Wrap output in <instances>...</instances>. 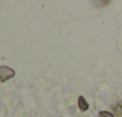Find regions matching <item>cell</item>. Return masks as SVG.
Listing matches in <instances>:
<instances>
[{
    "label": "cell",
    "instance_id": "obj_1",
    "mask_svg": "<svg viewBox=\"0 0 122 117\" xmlns=\"http://www.w3.org/2000/svg\"><path fill=\"white\" fill-rule=\"evenodd\" d=\"M15 71L7 66H0V81L1 83H5L9 79L13 78L15 77Z\"/></svg>",
    "mask_w": 122,
    "mask_h": 117
},
{
    "label": "cell",
    "instance_id": "obj_3",
    "mask_svg": "<svg viewBox=\"0 0 122 117\" xmlns=\"http://www.w3.org/2000/svg\"><path fill=\"white\" fill-rule=\"evenodd\" d=\"M114 116L115 117H122V102L117 103L114 106Z\"/></svg>",
    "mask_w": 122,
    "mask_h": 117
},
{
    "label": "cell",
    "instance_id": "obj_5",
    "mask_svg": "<svg viewBox=\"0 0 122 117\" xmlns=\"http://www.w3.org/2000/svg\"><path fill=\"white\" fill-rule=\"evenodd\" d=\"M98 117H115V116H114V113H111V112H108V111H101V112L98 113Z\"/></svg>",
    "mask_w": 122,
    "mask_h": 117
},
{
    "label": "cell",
    "instance_id": "obj_4",
    "mask_svg": "<svg viewBox=\"0 0 122 117\" xmlns=\"http://www.w3.org/2000/svg\"><path fill=\"white\" fill-rule=\"evenodd\" d=\"M93 1H95V4H96L97 6L102 7V6H107V5L109 4L110 0H93Z\"/></svg>",
    "mask_w": 122,
    "mask_h": 117
},
{
    "label": "cell",
    "instance_id": "obj_2",
    "mask_svg": "<svg viewBox=\"0 0 122 117\" xmlns=\"http://www.w3.org/2000/svg\"><path fill=\"white\" fill-rule=\"evenodd\" d=\"M78 107L80 111H87L89 110V103L86 102V99L83 96L78 97Z\"/></svg>",
    "mask_w": 122,
    "mask_h": 117
}]
</instances>
